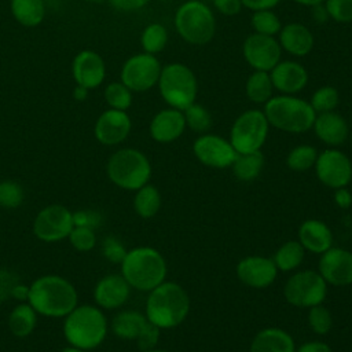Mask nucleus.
Instances as JSON below:
<instances>
[{
    "label": "nucleus",
    "instance_id": "obj_1",
    "mask_svg": "<svg viewBox=\"0 0 352 352\" xmlns=\"http://www.w3.org/2000/svg\"><path fill=\"white\" fill-rule=\"evenodd\" d=\"M190 308V296L186 289L176 282L164 280L148 292L146 316L161 330L173 329L186 320Z\"/></svg>",
    "mask_w": 352,
    "mask_h": 352
},
{
    "label": "nucleus",
    "instance_id": "obj_2",
    "mask_svg": "<svg viewBox=\"0 0 352 352\" xmlns=\"http://www.w3.org/2000/svg\"><path fill=\"white\" fill-rule=\"evenodd\" d=\"M28 302L37 314L62 318L77 307V292L67 279L58 275H44L29 287Z\"/></svg>",
    "mask_w": 352,
    "mask_h": 352
},
{
    "label": "nucleus",
    "instance_id": "obj_3",
    "mask_svg": "<svg viewBox=\"0 0 352 352\" xmlns=\"http://www.w3.org/2000/svg\"><path fill=\"white\" fill-rule=\"evenodd\" d=\"M168 267L164 256L154 248L139 246L126 252L121 261V275L131 287L151 292L166 278Z\"/></svg>",
    "mask_w": 352,
    "mask_h": 352
},
{
    "label": "nucleus",
    "instance_id": "obj_4",
    "mask_svg": "<svg viewBox=\"0 0 352 352\" xmlns=\"http://www.w3.org/2000/svg\"><path fill=\"white\" fill-rule=\"evenodd\" d=\"M263 111L271 126L287 133H304L309 131L316 117L309 102L293 95L271 98L264 104Z\"/></svg>",
    "mask_w": 352,
    "mask_h": 352
},
{
    "label": "nucleus",
    "instance_id": "obj_5",
    "mask_svg": "<svg viewBox=\"0 0 352 352\" xmlns=\"http://www.w3.org/2000/svg\"><path fill=\"white\" fill-rule=\"evenodd\" d=\"M63 334L72 346L92 349L102 344L107 334V320L102 311L92 305L76 307L66 315Z\"/></svg>",
    "mask_w": 352,
    "mask_h": 352
},
{
    "label": "nucleus",
    "instance_id": "obj_6",
    "mask_svg": "<svg viewBox=\"0 0 352 352\" xmlns=\"http://www.w3.org/2000/svg\"><path fill=\"white\" fill-rule=\"evenodd\" d=\"M173 21L179 36L190 44L205 45L214 37V14L199 0H187L179 6Z\"/></svg>",
    "mask_w": 352,
    "mask_h": 352
},
{
    "label": "nucleus",
    "instance_id": "obj_7",
    "mask_svg": "<svg viewBox=\"0 0 352 352\" xmlns=\"http://www.w3.org/2000/svg\"><path fill=\"white\" fill-rule=\"evenodd\" d=\"M107 176L118 187L136 191L147 184L151 177V164L148 158L136 148L117 150L107 161Z\"/></svg>",
    "mask_w": 352,
    "mask_h": 352
},
{
    "label": "nucleus",
    "instance_id": "obj_8",
    "mask_svg": "<svg viewBox=\"0 0 352 352\" xmlns=\"http://www.w3.org/2000/svg\"><path fill=\"white\" fill-rule=\"evenodd\" d=\"M157 84L169 107L183 111L195 102L198 81L194 72L184 63L173 62L162 66Z\"/></svg>",
    "mask_w": 352,
    "mask_h": 352
},
{
    "label": "nucleus",
    "instance_id": "obj_9",
    "mask_svg": "<svg viewBox=\"0 0 352 352\" xmlns=\"http://www.w3.org/2000/svg\"><path fill=\"white\" fill-rule=\"evenodd\" d=\"M270 124L264 111L250 109L241 113L232 122L230 143L236 153L258 151L268 136Z\"/></svg>",
    "mask_w": 352,
    "mask_h": 352
},
{
    "label": "nucleus",
    "instance_id": "obj_10",
    "mask_svg": "<svg viewBox=\"0 0 352 352\" xmlns=\"http://www.w3.org/2000/svg\"><path fill=\"white\" fill-rule=\"evenodd\" d=\"M286 301L297 308H311L324 301L327 283L318 271L301 270L294 272L283 286Z\"/></svg>",
    "mask_w": 352,
    "mask_h": 352
},
{
    "label": "nucleus",
    "instance_id": "obj_11",
    "mask_svg": "<svg viewBox=\"0 0 352 352\" xmlns=\"http://www.w3.org/2000/svg\"><path fill=\"white\" fill-rule=\"evenodd\" d=\"M161 63L153 54L132 55L121 67V82L132 92H144L157 85L161 74Z\"/></svg>",
    "mask_w": 352,
    "mask_h": 352
},
{
    "label": "nucleus",
    "instance_id": "obj_12",
    "mask_svg": "<svg viewBox=\"0 0 352 352\" xmlns=\"http://www.w3.org/2000/svg\"><path fill=\"white\" fill-rule=\"evenodd\" d=\"M314 168L319 182L333 190L346 187L352 180V162L349 157L334 147L319 153Z\"/></svg>",
    "mask_w": 352,
    "mask_h": 352
},
{
    "label": "nucleus",
    "instance_id": "obj_13",
    "mask_svg": "<svg viewBox=\"0 0 352 352\" xmlns=\"http://www.w3.org/2000/svg\"><path fill=\"white\" fill-rule=\"evenodd\" d=\"M73 227V213L66 206L54 204L37 213L33 232L40 241L56 242L69 236Z\"/></svg>",
    "mask_w": 352,
    "mask_h": 352
},
{
    "label": "nucleus",
    "instance_id": "obj_14",
    "mask_svg": "<svg viewBox=\"0 0 352 352\" xmlns=\"http://www.w3.org/2000/svg\"><path fill=\"white\" fill-rule=\"evenodd\" d=\"M192 153L197 160L209 168H231L236 151L230 140L213 133H202L192 143Z\"/></svg>",
    "mask_w": 352,
    "mask_h": 352
},
{
    "label": "nucleus",
    "instance_id": "obj_15",
    "mask_svg": "<svg viewBox=\"0 0 352 352\" xmlns=\"http://www.w3.org/2000/svg\"><path fill=\"white\" fill-rule=\"evenodd\" d=\"M282 48L274 36L252 33L242 45V55L248 65L254 70L271 72L280 60Z\"/></svg>",
    "mask_w": 352,
    "mask_h": 352
},
{
    "label": "nucleus",
    "instance_id": "obj_16",
    "mask_svg": "<svg viewBox=\"0 0 352 352\" xmlns=\"http://www.w3.org/2000/svg\"><path fill=\"white\" fill-rule=\"evenodd\" d=\"M318 272L331 286L352 285V252L342 248H330L320 254Z\"/></svg>",
    "mask_w": 352,
    "mask_h": 352
},
{
    "label": "nucleus",
    "instance_id": "obj_17",
    "mask_svg": "<svg viewBox=\"0 0 352 352\" xmlns=\"http://www.w3.org/2000/svg\"><path fill=\"white\" fill-rule=\"evenodd\" d=\"M238 279L253 289H265L271 286L276 276L278 268L272 258L265 256H248L238 261L236 264Z\"/></svg>",
    "mask_w": 352,
    "mask_h": 352
},
{
    "label": "nucleus",
    "instance_id": "obj_18",
    "mask_svg": "<svg viewBox=\"0 0 352 352\" xmlns=\"http://www.w3.org/2000/svg\"><path fill=\"white\" fill-rule=\"evenodd\" d=\"M131 128L132 121L126 111L109 109L98 117L94 133L99 143L104 146H116L128 138Z\"/></svg>",
    "mask_w": 352,
    "mask_h": 352
},
{
    "label": "nucleus",
    "instance_id": "obj_19",
    "mask_svg": "<svg viewBox=\"0 0 352 352\" xmlns=\"http://www.w3.org/2000/svg\"><path fill=\"white\" fill-rule=\"evenodd\" d=\"M73 78L77 85L87 89L99 87L106 76V66L103 58L91 50L80 51L72 63Z\"/></svg>",
    "mask_w": 352,
    "mask_h": 352
},
{
    "label": "nucleus",
    "instance_id": "obj_20",
    "mask_svg": "<svg viewBox=\"0 0 352 352\" xmlns=\"http://www.w3.org/2000/svg\"><path fill=\"white\" fill-rule=\"evenodd\" d=\"M274 89L283 95H294L308 84L307 69L294 60H279L270 72Z\"/></svg>",
    "mask_w": 352,
    "mask_h": 352
},
{
    "label": "nucleus",
    "instance_id": "obj_21",
    "mask_svg": "<svg viewBox=\"0 0 352 352\" xmlns=\"http://www.w3.org/2000/svg\"><path fill=\"white\" fill-rule=\"evenodd\" d=\"M150 135L158 143H170L177 140L184 129L186 120L182 110L168 107L158 111L150 122Z\"/></svg>",
    "mask_w": 352,
    "mask_h": 352
},
{
    "label": "nucleus",
    "instance_id": "obj_22",
    "mask_svg": "<svg viewBox=\"0 0 352 352\" xmlns=\"http://www.w3.org/2000/svg\"><path fill=\"white\" fill-rule=\"evenodd\" d=\"M131 286L122 275H106L95 286L94 298L96 304L106 309H116L126 302Z\"/></svg>",
    "mask_w": 352,
    "mask_h": 352
},
{
    "label": "nucleus",
    "instance_id": "obj_23",
    "mask_svg": "<svg viewBox=\"0 0 352 352\" xmlns=\"http://www.w3.org/2000/svg\"><path fill=\"white\" fill-rule=\"evenodd\" d=\"M297 236V241L302 245L305 252L322 254L333 248V232L330 227L322 220L308 219L302 221L298 227Z\"/></svg>",
    "mask_w": 352,
    "mask_h": 352
},
{
    "label": "nucleus",
    "instance_id": "obj_24",
    "mask_svg": "<svg viewBox=\"0 0 352 352\" xmlns=\"http://www.w3.org/2000/svg\"><path fill=\"white\" fill-rule=\"evenodd\" d=\"M312 128L318 139L330 147L341 146L349 133L346 120L334 110L316 114Z\"/></svg>",
    "mask_w": 352,
    "mask_h": 352
},
{
    "label": "nucleus",
    "instance_id": "obj_25",
    "mask_svg": "<svg viewBox=\"0 0 352 352\" xmlns=\"http://www.w3.org/2000/svg\"><path fill=\"white\" fill-rule=\"evenodd\" d=\"M278 34L280 48H283L293 56H305L314 48V34L302 23H287L282 26Z\"/></svg>",
    "mask_w": 352,
    "mask_h": 352
},
{
    "label": "nucleus",
    "instance_id": "obj_26",
    "mask_svg": "<svg viewBox=\"0 0 352 352\" xmlns=\"http://www.w3.org/2000/svg\"><path fill=\"white\" fill-rule=\"evenodd\" d=\"M249 352H296V344L286 330L265 327L253 337Z\"/></svg>",
    "mask_w": 352,
    "mask_h": 352
},
{
    "label": "nucleus",
    "instance_id": "obj_27",
    "mask_svg": "<svg viewBox=\"0 0 352 352\" xmlns=\"http://www.w3.org/2000/svg\"><path fill=\"white\" fill-rule=\"evenodd\" d=\"M148 319L138 311H122L111 320L113 333L121 340H138L146 329Z\"/></svg>",
    "mask_w": 352,
    "mask_h": 352
},
{
    "label": "nucleus",
    "instance_id": "obj_28",
    "mask_svg": "<svg viewBox=\"0 0 352 352\" xmlns=\"http://www.w3.org/2000/svg\"><path fill=\"white\" fill-rule=\"evenodd\" d=\"M264 168V155L258 151L252 153H238L231 169L234 176L241 182H253L258 177Z\"/></svg>",
    "mask_w": 352,
    "mask_h": 352
},
{
    "label": "nucleus",
    "instance_id": "obj_29",
    "mask_svg": "<svg viewBox=\"0 0 352 352\" xmlns=\"http://www.w3.org/2000/svg\"><path fill=\"white\" fill-rule=\"evenodd\" d=\"M11 12L21 25L33 28L43 22L45 7L43 0H11Z\"/></svg>",
    "mask_w": 352,
    "mask_h": 352
},
{
    "label": "nucleus",
    "instance_id": "obj_30",
    "mask_svg": "<svg viewBox=\"0 0 352 352\" xmlns=\"http://www.w3.org/2000/svg\"><path fill=\"white\" fill-rule=\"evenodd\" d=\"M305 257V249L298 241H287L283 245H280L272 261L276 265L278 271L282 272H290L297 270Z\"/></svg>",
    "mask_w": 352,
    "mask_h": 352
},
{
    "label": "nucleus",
    "instance_id": "obj_31",
    "mask_svg": "<svg viewBox=\"0 0 352 352\" xmlns=\"http://www.w3.org/2000/svg\"><path fill=\"white\" fill-rule=\"evenodd\" d=\"M272 91L274 85L270 72L254 70L246 80L245 92L248 99H250L253 103L265 104L272 98Z\"/></svg>",
    "mask_w": 352,
    "mask_h": 352
},
{
    "label": "nucleus",
    "instance_id": "obj_32",
    "mask_svg": "<svg viewBox=\"0 0 352 352\" xmlns=\"http://www.w3.org/2000/svg\"><path fill=\"white\" fill-rule=\"evenodd\" d=\"M133 208L142 219L154 217L161 208V194L158 188L148 183L138 188L133 198Z\"/></svg>",
    "mask_w": 352,
    "mask_h": 352
},
{
    "label": "nucleus",
    "instance_id": "obj_33",
    "mask_svg": "<svg viewBox=\"0 0 352 352\" xmlns=\"http://www.w3.org/2000/svg\"><path fill=\"white\" fill-rule=\"evenodd\" d=\"M36 311L30 304L16 305L8 318V327L15 337L29 336L36 326Z\"/></svg>",
    "mask_w": 352,
    "mask_h": 352
},
{
    "label": "nucleus",
    "instance_id": "obj_34",
    "mask_svg": "<svg viewBox=\"0 0 352 352\" xmlns=\"http://www.w3.org/2000/svg\"><path fill=\"white\" fill-rule=\"evenodd\" d=\"M318 151L314 146L311 144H298L293 147L287 157H286V165L289 169L294 172H305L311 168H314L316 158H318Z\"/></svg>",
    "mask_w": 352,
    "mask_h": 352
},
{
    "label": "nucleus",
    "instance_id": "obj_35",
    "mask_svg": "<svg viewBox=\"0 0 352 352\" xmlns=\"http://www.w3.org/2000/svg\"><path fill=\"white\" fill-rule=\"evenodd\" d=\"M168 43V30L161 23H150L144 28L140 36V44L144 52L158 54Z\"/></svg>",
    "mask_w": 352,
    "mask_h": 352
},
{
    "label": "nucleus",
    "instance_id": "obj_36",
    "mask_svg": "<svg viewBox=\"0 0 352 352\" xmlns=\"http://www.w3.org/2000/svg\"><path fill=\"white\" fill-rule=\"evenodd\" d=\"M186 126H188L191 131L198 133H205L212 126V116L208 111L206 107L198 103L190 104L187 109L183 110Z\"/></svg>",
    "mask_w": 352,
    "mask_h": 352
},
{
    "label": "nucleus",
    "instance_id": "obj_37",
    "mask_svg": "<svg viewBox=\"0 0 352 352\" xmlns=\"http://www.w3.org/2000/svg\"><path fill=\"white\" fill-rule=\"evenodd\" d=\"M250 23H252L254 33H260V34H265V36H275L282 29L280 19L271 10L253 11Z\"/></svg>",
    "mask_w": 352,
    "mask_h": 352
},
{
    "label": "nucleus",
    "instance_id": "obj_38",
    "mask_svg": "<svg viewBox=\"0 0 352 352\" xmlns=\"http://www.w3.org/2000/svg\"><path fill=\"white\" fill-rule=\"evenodd\" d=\"M340 103V95L338 91L331 85H323L319 87L311 96L309 104L315 110L316 114L333 111Z\"/></svg>",
    "mask_w": 352,
    "mask_h": 352
},
{
    "label": "nucleus",
    "instance_id": "obj_39",
    "mask_svg": "<svg viewBox=\"0 0 352 352\" xmlns=\"http://www.w3.org/2000/svg\"><path fill=\"white\" fill-rule=\"evenodd\" d=\"M104 100L110 109L125 111L132 104V91L126 88L121 81L110 82L104 88Z\"/></svg>",
    "mask_w": 352,
    "mask_h": 352
},
{
    "label": "nucleus",
    "instance_id": "obj_40",
    "mask_svg": "<svg viewBox=\"0 0 352 352\" xmlns=\"http://www.w3.org/2000/svg\"><path fill=\"white\" fill-rule=\"evenodd\" d=\"M308 326L309 329L319 334V336H324L327 334L331 327H333V316H331V312L322 304L319 305H315V307H311L308 308Z\"/></svg>",
    "mask_w": 352,
    "mask_h": 352
},
{
    "label": "nucleus",
    "instance_id": "obj_41",
    "mask_svg": "<svg viewBox=\"0 0 352 352\" xmlns=\"http://www.w3.org/2000/svg\"><path fill=\"white\" fill-rule=\"evenodd\" d=\"M323 6L330 19L338 23L352 22V0H324Z\"/></svg>",
    "mask_w": 352,
    "mask_h": 352
},
{
    "label": "nucleus",
    "instance_id": "obj_42",
    "mask_svg": "<svg viewBox=\"0 0 352 352\" xmlns=\"http://www.w3.org/2000/svg\"><path fill=\"white\" fill-rule=\"evenodd\" d=\"M23 201V190L16 182L4 180L0 183V206L16 208Z\"/></svg>",
    "mask_w": 352,
    "mask_h": 352
},
{
    "label": "nucleus",
    "instance_id": "obj_43",
    "mask_svg": "<svg viewBox=\"0 0 352 352\" xmlns=\"http://www.w3.org/2000/svg\"><path fill=\"white\" fill-rule=\"evenodd\" d=\"M69 239L72 246L80 252H88L95 248L96 236L94 230L87 227H73L69 234Z\"/></svg>",
    "mask_w": 352,
    "mask_h": 352
},
{
    "label": "nucleus",
    "instance_id": "obj_44",
    "mask_svg": "<svg viewBox=\"0 0 352 352\" xmlns=\"http://www.w3.org/2000/svg\"><path fill=\"white\" fill-rule=\"evenodd\" d=\"M102 252L103 256L111 261V263H118L121 264V261L124 260L126 250L124 248V245L114 236H107L103 243H102Z\"/></svg>",
    "mask_w": 352,
    "mask_h": 352
},
{
    "label": "nucleus",
    "instance_id": "obj_45",
    "mask_svg": "<svg viewBox=\"0 0 352 352\" xmlns=\"http://www.w3.org/2000/svg\"><path fill=\"white\" fill-rule=\"evenodd\" d=\"M102 216L99 212L92 209H84L73 213V224L74 227H87L95 230L100 226Z\"/></svg>",
    "mask_w": 352,
    "mask_h": 352
},
{
    "label": "nucleus",
    "instance_id": "obj_46",
    "mask_svg": "<svg viewBox=\"0 0 352 352\" xmlns=\"http://www.w3.org/2000/svg\"><path fill=\"white\" fill-rule=\"evenodd\" d=\"M160 331H161V329L157 327L155 324H153L148 320L146 329L143 330L140 337L136 340V344H138L139 349L140 351H147V349L155 348L158 341H160Z\"/></svg>",
    "mask_w": 352,
    "mask_h": 352
},
{
    "label": "nucleus",
    "instance_id": "obj_47",
    "mask_svg": "<svg viewBox=\"0 0 352 352\" xmlns=\"http://www.w3.org/2000/svg\"><path fill=\"white\" fill-rule=\"evenodd\" d=\"M19 283L18 276L7 270H0V302L11 297L14 286Z\"/></svg>",
    "mask_w": 352,
    "mask_h": 352
},
{
    "label": "nucleus",
    "instance_id": "obj_48",
    "mask_svg": "<svg viewBox=\"0 0 352 352\" xmlns=\"http://www.w3.org/2000/svg\"><path fill=\"white\" fill-rule=\"evenodd\" d=\"M214 8L227 16H232L241 12L242 10V1L241 0H212Z\"/></svg>",
    "mask_w": 352,
    "mask_h": 352
},
{
    "label": "nucleus",
    "instance_id": "obj_49",
    "mask_svg": "<svg viewBox=\"0 0 352 352\" xmlns=\"http://www.w3.org/2000/svg\"><path fill=\"white\" fill-rule=\"evenodd\" d=\"M110 6L118 11L124 12H131V11H138L147 6L150 0H109Z\"/></svg>",
    "mask_w": 352,
    "mask_h": 352
},
{
    "label": "nucleus",
    "instance_id": "obj_50",
    "mask_svg": "<svg viewBox=\"0 0 352 352\" xmlns=\"http://www.w3.org/2000/svg\"><path fill=\"white\" fill-rule=\"evenodd\" d=\"M334 202L341 209H348L352 205V192L346 187L334 190Z\"/></svg>",
    "mask_w": 352,
    "mask_h": 352
},
{
    "label": "nucleus",
    "instance_id": "obj_51",
    "mask_svg": "<svg viewBox=\"0 0 352 352\" xmlns=\"http://www.w3.org/2000/svg\"><path fill=\"white\" fill-rule=\"evenodd\" d=\"M242 6L252 10V11H260V10H272L279 4L280 0H241Z\"/></svg>",
    "mask_w": 352,
    "mask_h": 352
},
{
    "label": "nucleus",
    "instance_id": "obj_52",
    "mask_svg": "<svg viewBox=\"0 0 352 352\" xmlns=\"http://www.w3.org/2000/svg\"><path fill=\"white\" fill-rule=\"evenodd\" d=\"M296 352H333V349L323 341H308L296 346Z\"/></svg>",
    "mask_w": 352,
    "mask_h": 352
},
{
    "label": "nucleus",
    "instance_id": "obj_53",
    "mask_svg": "<svg viewBox=\"0 0 352 352\" xmlns=\"http://www.w3.org/2000/svg\"><path fill=\"white\" fill-rule=\"evenodd\" d=\"M11 297H14V298H16V300H28V297H29V287L16 283V285L14 286V289H12Z\"/></svg>",
    "mask_w": 352,
    "mask_h": 352
},
{
    "label": "nucleus",
    "instance_id": "obj_54",
    "mask_svg": "<svg viewBox=\"0 0 352 352\" xmlns=\"http://www.w3.org/2000/svg\"><path fill=\"white\" fill-rule=\"evenodd\" d=\"M312 8H315V11L312 12V14H314V18H315L319 23L324 22V21L329 18V15H327L326 8H324V6H323V4H318V6L312 7Z\"/></svg>",
    "mask_w": 352,
    "mask_h": 352
},
{
    "label": "nucleus",
    "instance_id": "obj_55",
    "mask_svg": "<svg viewBox=\"0 0 352 352\" xmlns=\"http://www.w3.org/2000/svg\"><path fill=\"white\" fill-rule=\"evenodd\" d=\"M87 95H88V89H87V88H84V87H81V85H76L74 91H73V98H74L76 100L81 102V100H84V99L87 98Z\"/></svg>",
    "mask_w": 352,
    "mask_h": 352
},
{
    "label": "nucleus",
    "instance_id": "obj_56",
    "mask_svg": "<svg viewBox=\"0 0 352 352\" xmlns=\"http://www.w3.org/2000/svg\"><path fill=\"white\" fill-rule=\"evenodd\" d=\"M293 1L297 4H301V6H307V7H315L318 4L324 3V0H293Z\"/></svg>",
    "mask_w": 352,
    "mask_h": 352
},
{
    "label": "nucleus",
    "instance_id": "obj_57",
    "mask_svg": "<svg viewBox=\"0 0 352 352\" xmlns=\"http://www.w3.org/2000/svg\"><path fill=\"white\" fill-rule=\"evenodd\" d=\"M62 352H85V349H80L76 346H70V348H65Z\"/></svg>",
    "mask_w": 352,
    "mask_h": 352
},
{
    "label": "nucleus",
    "instance_id": "obj_58",
    "mask_svg": "<svg viewBox=\"0 0 352 352\" xmlns=\"http://www.w3.org/2000/svg\"><path fill=\"white\" fill-rule=\"evenodd\" d=\"M142 352H170V351H166V349H158V348H151V349L142 351Z\"/></svg>",
    "mask_w": 352,
    "mask_h": 352
},
{
    "label": "nucleus",
    "instance_id": "obj_59",
    "mask_svg": "<svg viewBox=\"0 0 352 352\" xmlns=\"http://www.w3.org/2000/svg\"><path fill=\"white\" fill-rule=\"evenodd\" d=\"M85 1H89V3H102L103 0H85Z\"/></svg>",
    "mask_w": 352,
    "mask_h": 352
}]
</instances>
